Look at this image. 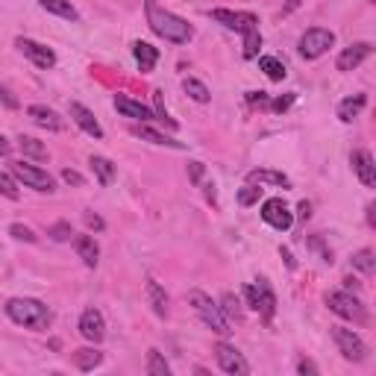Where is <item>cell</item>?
Listing matches in <instances>:
<instances>
[{
  "label": "cell",
  "instance_id": "obj_26",
  "mask_svg": "<svg viewBox=\"0 0 376 376\" xmlns=\"http://www.w3.org/2000/svg\"><path fill=\"white\" fill-rule=\"evenodd\" d=\"M101 362H103V353H101V350H94V347H79V350H74V365H77L79 370H94Z\"/></svg>",
  "mask_w": 376,
  "mask_h": 376
},
{
  "label": "cell",
  "instance_id": "obj_38",
  "mask_svg": "<svg viewBox=\"0 0 376 376\" xmlns=\"http://www.w3.org/2000/svg\"><path fill=\"white\" fill-rule=\"evenodd\" d=\"M51 235L53 241H71V235H74V230H71V223H65V221H59V223H53L51 226Z\"/></svg>",
  "mask_w": 376,
  "mask_h": 376
},
{
  "label": "cell",
  "instance_id": "obj_34",
  "mask_svg": "<svg viewBox=\"0 0 376 376\" xmlns=\"http://www.w3.org/2000/svg\"><path fill=\"white\" fill-rule=\"evenodd\" d=\"M259 47H261V36H259V30L244 32V59H256V56H259Z\"/></svg>",
  "mask_w": 376,
  "mask_h": 376
},
{
  "label": "cell",
  "instance_id": "obj_25",
  "mask_svg": "<svg viewBox=\"0 0 376 376\" xmlns=\"http://www.w3.org/2000/svg\"><path fill=\"white\" fill-rule=\"evenodd\" d=\"M89 165H91V171H94V176H97V183L101 186H109L112 179H115V165H112L106 156H91Z\"/></svg>",
  "mask_w": 376,
  "mask_h": 376
},
{
  "label": "cell",
  "instance_id": "obj_31",
  "mask_svg": "<svg viewBox=\"0 0 376 376\" xmlns=\"http://www.w3.org/2000/svg\"><path fill=\"white\" fill-rule=\"evenodd\" d=\"M183 89H186V94L191 97V101H197V103H209L212 101V94H209V89L200 83V79H194V77H186V83H183Z\"/></svg>",
  "mask_w": 376,
  "mask_h": 376
},
{
  "label": "cell",
  "instance_id": "obj_8",
  "mask_svg": "<svg viewBox=\"0 0 376 376\" xmlns=\"http://www.w3.org/2000/svg\"><path fill=\"white\" fill-rule=\"evenodd\" d=\"M332 338L347 362H365L368 358V344L353 330H347V326H332Z\"/></svg>",
  "mask_w": 376,
  "mask_h": 376
},
{
  "label": "cell",
  "instance_id": "obj_51",
  "mask_svg": "<svg viewBox=\"0 0 376 376\" xmlns=\"http://www.w3.org/2000/svg\"><path fill=\"white\" fill-rule=\"evenodd\" d=\"M373 212H376V206H368V223H370V226H376V218H373Z\"/></svg>",
  "mask_w": 376,
  "mask_h": 376
},
{
  "label": "cell",
  "instance_id": "obj_3",
  "mask_svg": "<svg viewBox=\"0 0 376 376\" xmlns=\"http://www.w3.org/2000/svg\"><path fill=\"white\" fill-rule=\"evenodd\" d=\"M188 303H191V309L200 315V320L209 326L212 332H218V335H230V332H233L230 323H226V318L221 315V306L212 300L209 294H203V291L194 288V291L188 294Z\"/></svg>",
  "mask_w": 376,
  "mask_h": 376
},
{
  "label": "cell",
  "instance_id": "obj_12",
  "mask_svg": "<svg viewBox=\"0 0 376 376\" xmlns=\"http://www.w3.org/2000/svg\"><path fill=\"white\" fill-rule=\"evenodd\" d=\"M15 47L32 62V65H39V68H53L56 65V53L51 51V47H44V44H39V41H32V39H18L15 41Z\"/></svg>",
  "mask_w": 376,
  "mask_h": 376
},
{
  "label": "cell",
  "instance_id": "obj_28",
  "mask_svg": "<svg viewBox=\"0 0 376 376\" xmlns=\"http://www.w3.org/2000/svg\"><path fill=\"white\" fill-rule=\"evenodd\" d=\"M259 68L261 71H265L268 74V79H273V83H283V79H285V65L280 62V59H276V56H261L259 59Z\"/></svg>",
  "mask_w": 376,
  "mask_h": 376
},
{
  "label": "cell",
  "instance_id": "obj_46",
  "mask_svg": "<svg viewBox=\"0 0 376 376\" xmlns=\"http://www.w3.org/2000/svg\"><path fill=\"white\" fill-rule=\"evenodd\" d=\"M297 370H300L303 376H306V373H309V376H315V373H318L315 362H309V358H300V365H297Z\"/></svg>",
  "mask_w": 376,
  "mask_h": 376
},
{
  "label": "cell",
  "instance_id": "obj_37",
  "mask_svg": "<svg viewBox=\"0 0 376 376\" xmlns=\"http://www.w3.org/2000/svg\"><path fill=\"white\" fill-rule=\"evenodd\" d=\"M0 194L9 197V200H18L21 197V191H18V186H15V179L9 174H4V171H0Z\"/></svg>",
  "mask_w": 376,
  "mask_h": 376
},
{
  "label": "cell",
  "instance_id": "obj_19",
  "mask_svg": "<svg viewBox=\"0 0 376 376\" xmlns=\"http://www.w3.org/2000/svg\"><path fill=\"white\" fill-rule=\"evenodd\" d=\"M74 247H77V256L83 259V265H86V268H97V259H101V247H97L94 235H77Z\"/></svg>",
  "mask_w": 376,
  "mask_h": 376
},
{
  "label": "cell",
  "instance_id": "obj_17",
  "mask_svg": "<svg viewBox=\"0 0 376 376\" xmlns=\"http://www.w3.org/2000/svg\"><path fill=\"white\" fill-rule=\"evenodd\" d=\"M115 109L121 112V115H127V118H136V121H141V124H150V121H156V115L150 109H147L144 103H138V101H129L127 94H115Z\"/></svg>",
  "mask_w": 376,
  "mask_h": 376
},
{
  "label": "cell",
  "instance_id": "obj_42",
  "mask_svg": "<svg viewBox=\"0 0 376 376\" xmlns=\"http://www.w3.org/2000/svg\"><path fill=\"white\" fill-rule=\"evenodd\" d=\"M291 103H294V94H285V97H276L271 106H273V112H285Z\"/></svg>",
  "mask_w": 376,
  "mask_h": 376
},
{
  "label": "cell",
  "instance_id": "obj_11",
  "mask_svg": "<svg viewBox=\"0 0 376 376\" xmlns=\"http://www.w3.org/2000/svg\"><path fill=\"white\" fill-rule=\"evenodd\" d=\"M212 21L223 24L226 30H235V32H250V30H259V18L253 12H230V9H215L212 12Z\"/></svg>",
  "mask_w": 376,
  "mask_h": 376
},
{
  "label": "cell",
  "instance_id": "obj_52",
  "mask_svg": "<svg viewBox=\"0 0 376 376\" xmlns=\"http://www.w3.org/2000/svg\"><path fill=\"white\" fill-rule=\"evenodd\" d=\"M206 197H209V200H212V203H215V186H212V183H209V186H206Z\"/></svg>",
  "mask_w": 376,
  "mask_h": 376
},
{
  "label": "cell",
  "instance_id": "obj_29",
  "mask_svg": "<svg viewBox=\"0 0 376 376\" xmlns=\"http://www.w3.org/2000/svg\"><path fill=\"white\" fill-rule=\"evenodd\" d=\"M221 315L226 318V323H238L244 318L241 303H238L235 294H223V297H221Z\"/></svg>",
  "mask_w": 376,
  "mask_h": 376
},
{
  "label": "cell",
  "instance_id": "obj_20",
  "mask_svg": "<svg viewBox=\"0 0 376 376\" xmlns=\"http://www.w3.org/2000/svg\"><path fill=\"white\" fill-rule=\"evenodd\" d=\"M133 56H136V62H138L141 74H150V71L156 68V62H159V51H156L153 44H147V41H136V44H133Z\"/></svg>",
  "mask_w": 376,
  "mask_h": 376
},
{
  "label": "cell",
  "instance_id": "obj_18",
  "mask_svg": "<svg viewBox=\"0 0 376 376\" xmlns=\"http://www.w3.org/2000/svg\"><path fill=\"white\" fill-rule=\"evenodd\" d=\"M27 115L36 121L39 127H44V129H51V133H62L65 129V121L56 115L53 109H47V106H41V103H32L30 109H27Z\"/></svg>",
  "mask_w": 376,
  "mask_h": 376
},
{
  "label": "cell",
  "instance_id": "obj_6",
  "mask_svg": "<svg viewBox=\"0 0 376 376\" xmlns=\"http://www.w3.org/2000/svg\"><path fill=\"white\" fill-rule=\"evenodd\" d=\"M12 176L21 179L27 188H36V191H41V194H51V191L56 188V183H53L51 174L41 171L39 165H27V162H12Z\"/></svg>",
  "mask_w": 376,
  "mask_h": 376
},
{
  "label": "cell",
  "instance_id": "obj_32",
  "mask_svg": "<svg viewBox=\"0 0 376 376\" xmlns=\"http://www.w3.org/2000/svg\"><path fill=\"white\" fill-rule=\"evenodd\" d=\"M147 373H150V376H171V365L162 358L159 350L147 353Z\"/></svg>",
  "mask_w": 376,
  "mask_h": 376
},
{
  "label": "cell",
  "instance_id": "obj_48",
  "mask_svg": "<svg viewBox=\"0 0 376 376\" xmlns=\"http://www.w3.org/2000/svg\"><path fill=\"white\" fill-rule=\"evenodd\" d=\"M9 150H12V144L4 136H0V156H9Z\"/></svg>",
  "mask_w": 376,
  "mask_h": 376
},
{
  "label": "cell",
  "instance_id": "obj_22",
  "mask_svg": "<svg viewBox=\"0 0 376 376\" xmlns=\"http://www.w3.org/2000/svg\"><path fill=\"white\" fill-rule=\"evenodd\" d=\"M247 179H250V183H256V186H283V188L291 186L283 171H271V168H256V171L247 174Z\"/></svg>",
  "mask_w": 376,
  "mask_h": 376
},
{
  "label": "cell",
  "instance_id": "obj_14",
  "mask_svg": "<svg viewBox=\"0 0 376 376\" xmlns=\"http://www.w3.org/2000/svg\"><path fill=\"white\" fill-rule=\"evenodd\" d=\"M370 53H373V44L370 41H356V44H350V47L341 51V56H338L335 65H338V71H356Z\"/></svg>",
  "mask_w": 376,
  "mask_h": 376
},
{
  "label": "cell",
  "instance_id": "obj_7",
  "mask_svg": "<svg viewBox=\"0 0 376 376\" xmlns=\"http://www.w3.org/2000/svg\"><path fill=\"white\" fill-rule=\"evenodd\" d=\"M244 297H247V306L253 309V312H261V318H265L268 323L273 320L276 297H273L268 280H259V285H247V288H244Z\"/></svg>",
  "mask_w": 376,
  "mask_h": 376
},
{
  "label": "cell",
  "instance_id": "obj_9",
  "mask_svg": "<svg viewBox=\"0 0 376 376\" xmlns=\"http://www.w3.org/2000/svg\"><path fill=\"white\" fill-rule=\"evenodd\" d=\"M215 358H218V368L230 376H247L250 373V365L244 362V356L235 347L226 344V341H218L215 344Z\"/></svg>",
  "mask_w": 376,
  "mask_h": 376
},
{
  "label": "cell",
  "instance_id": "obj_10",
  "mask_svg": "<svg viewBox=\"0 0 376 376\" xmlns=\"http://www.w3.org/2000/svg\"><path fill=\"white\" fill-rule=\"evenodd\" d=\"M261 221H265V223H271L273 230L285 233V230H291L294 215H291V209L283 203V197H271V200H265V203H261Z\"/></svg>",
  "mask_w": 376,
  "mask_h": 376
},
{
  "label": "cell",
  "instance_id": "obj_41",
  "mask_svg": "<svg viewBox=\"0 0 376 376\" xmlns=\"http://www.w3.org/2000/svg\"><path fill=\"white\" fill-rule=\"evenodd\" d=\"M247 101H250V106H268L271 103L265 91H247Z\"/></svg>",
  "mask_w": 376,
  "mask_h": 376
},
{
  "label": "cell",
  "instance_id": "obj_23",
  "mask_svg": "<svg viewBox=\"0 0 376 376\" xmlns=\"http://www.w3.org/2000/svg\"><path fill=\"white\" fill-rule=\"evenodd\" d=\"M365 103H368L365 94H353V97H347V101H341V103H338V121L350 124V121L358 115V112L365 109Z\"/></svg>",
  "mask_w": 376,
  "mask_h": 376
},
{
  "label": "cell",
  "instance_id": "obj_44",
  "mask_svg": "<svg viewBox=\"0 0 376 376\" xmlns=\"http://www.w3.org/2000/svg\"><path fill=\"white\" fill-rule=\"evenodd\" d=\"M0 103H4L6 109H18V101H15V97H12V94H9L4 86H0Z\"/></svg>",
  "mask_w": 376,
  "mask_h": 376
},
{
  "label": "cell",
  "instance_id": "obj_49",
  "mask_svg": "<svg viewBox=\"0 0 376 376\" xmlns=\"http://www.w3.org/2000/svg\"><path fill=\"white\" fill-rule=\"evenodd\" d=\"M344 285H347V291H358V283L353 280V276H347V280H344Z\"/></svg>",
  "mask_w": 376,
  "mask_h": 376
},
{
  "label": "cell",
  "instance_id": "obj_15",
  "mask_svg": "<svg viewBox=\"0 0 376 376\" xmlns=\"http://www.w3.org/2000/svg\"><path fill=\"white\" fill-rule=\"evenodd\" d=\"M350 162H353L356 176L362 179V186L373 188V186H376V165H373V156H370L368 150H353Z\"/></svg>",
  "mask_w": 376,
  "mask_h": 376
},
{
  "label": "cell",
  "instance_id": "obj_39",
  "mask_svg": "<svg viewBox=\"0 0 376 376\" xmlns=\"http://www.w3.org/2000/svg\"><path fill=\"white\" fill-rule=\"evenodd\" d=\"M9 235L18 238V241H27V244L36 241V233H32L30 226H24V223H12V226H9Z\"/></svg>",
  "mask_w": 376,
  "mask_h": 376
},
{
  "label": "cell",
  "instance_id": "obj_50",
  "mask_svg": "<svg viewBox=\"0 0 376 376\" xmlns=\"http://www.w3.org/2000/svg\"><path fill=\"white\" fill-rule=\"evenodd\" d=\"M280 253H283V259H285V265H288V268H294V259H291V253H288V250H285V247H283V250H280Z\"/></svg>",
  "mask_w": 376,
  "mask_h": 376
},
{
  "label": "cell",
  "instance_id": "obj_33",
  "mask_svg": "<svg viewBox=\"0 0 376 376\" xmlns=\"http://www.w3.org/2000/svg\"><path fill=\"white\" fill-rule=\"evenodd\" d=\"M353 268L356 271H362V273H373L376 271V259H373V250H358L356 256H353Z\"/></svg>",
  "mask_w": 376,
  "mask_h": 376
},
{
  "label": "cell",
  "instance_id": "obj_5",
  "mask_svg": "<svg viewBox=\"0 0 376 376\" xmlns=\"http://www.w3.org/2000/svg\"><path fill=\"white\" fill-rule=\"evenodd\" d=\"M326 306H330V312H335L338 318H344V320H353V323H365L368 320L365 306L358 303L350 291H330L326 294Z\"/></svg>",
  "mask_w": 376,
  "mask_h": 376
},
{
  "label": "cell",
  "instance_id": "obj_45",
  "mask_svg": "<svg viewBox=\"0 0 376 376\" xmlns=\"http://www.w3.org/2000/svg\"><path fill=\"white\" fill-rule=\"evenodd\" d=\"M188 176H191V183H200V176H203V165H200V162H191V165H188Z\"/></svg>",
  "mask_w": 376,
  "mask_h": 376
},
{
  "label": "cell",
  "instance_id": "obj_47",
  "mask_svg": "<svg viewBox=\"0 0 376 376\" xmlns=\"http://www.w3.org/2000/svg\"><path fill=\"white\" fill-rule=\"evenodd\" d=\"M297 212H300V218H303V221H306V218H309V215H312V206H309V203H306V200H303V203H300V206H297Z\"/></svg>",
  "mask_w": 376,
  "mask_h": 376
},
{
  "label": "cell",
  "instance_id": "obj_2",
  "mask_svg": "<svg viewBox=\"0 0 376 376\" xmlns=\"http://www.w3.org/2000/svg\"><path fill=\"white\" fill-rule=\"evenodd\" d=\"M6 315L12 323L27 326V330H36V332L51 330L53 323V312L36 297H12L6 303Z\"/></svg>",
  "mask_w": 376,
  "mask_h": 376
},
{
  "label": "cell",
  "instance_id": "obj_30",
  "mask_svg": "<svg viewBox=\"0 0 376 376\" xmlns=\"http://www.w3.org/2000/svg\"><path fill=\"white\" fill-rule=\"evenodd\" d=\"M18 147H21V153L30 156V159H47V147L39 138H32V136H21Z\"/></svg>",
  "mask_w": 376,
  "mask_h": 376
},
{
  "label": "cell",
  "instance_id": "obj_13",
  "mask_svg": "<svg viewBox=\"0 0 376 376\" xmlns=\"http://www.w3.org/2000/svg\"><path fill=\"white\" fill-rule=\"evenodd\" d=\"M79 335L91 341V344H101L106 338V320L97 309H86V312L79 315Z\"/></svg>",
  "mask_w": 376,
  "mask_h": 376
},
{
  "label": "cell",
  "instance_id": "obj_21",
  "mask_svg": "<svg viewBox=\"0 0 376 376\" xmlns=\"http://www.w3.org/2000/svg\"><path fill=\"white\" fill-rule=\"evenodd\" d=\"M133 136H138V138H144V141H150V144H159V147H174V150H183V141H174V138L165 136V133H156V129H150L147 124L133 127Z\"/></svg>",
  "mask_w": 376,
  "mask_h": 376
},
{
  "label": "cell",
  "instance_id": "obj_16",
  "mask_svg": "<svg viewBox=\"0 0 376 376\" xmlns=\"http://www.w3.org/2000/svg\"><path fill=\"white\" fill-rule=\"evenodd\" d=\"M71 118L77 121V127L83 129L86 136H91V138H103V127L97 124V118L91 115V109H86L83 103H71Z\"/></svg>",
  "mask_w": 376,
  "mask_h": 376
},
{
  "label": "cell",
  "instance_id": "obj_36",
  "mask_svg": "<svg viewBox=\"0 0 376 376\" xmlns=\"http://www.w3.org/2000/svg\"><path fill=\"white\" fill-rule=\"evenodd\" d=\"M259 197H261V188L256 183H247L238 191V203L241 206H253V203H259Z\"/></svg>",
  "mask_w": 376,
  "mask_h": 376
},
{
  "label": "cell",
  "instance_id": "obj_40",
  "mask_svg": "<svg viewBox=\"0 0 376 376\" xmlns=\"http://www.w3.org/2000/svg\"><path fill=\"white\" fill-rule=\"evenodd\" d=\"M83 218H86V226H89V230H94V233H101L103 226H106V223H103V218H101V215H91V212H86Z\"/></svg>",
  "mask_w": 376,
  "mask_h": 376
},
{
  "label": "cell",
  "instance_id": "obj_43",
  "mask_svg": "<svg viewBox=\"0 0 376 376\" xmlns=\"http://www.w3.org/2000/svg\"><path fill=\"white\" fill-rule=\"evenodd\" d=\"M62 179H65L68 186H83V176H79L77 171H71V168H65V171H62Z\"/></svg>",
  "mask_w": 376,
  "mask_h": 376
},
{
  "label": "cell",
  "instance_id": "obj_4",
  "mask_svg": "<svg viewBox=\"0 0 376 376\" xmlns=\"http://www.w3.org/2000/svg\"><path fill=\"white\" fill-rule=\"evenodd\" d=\"M335 44V32L332 30H326V27H312V30H306L303 36H300V44H297V51L303 59H320L330 47Z\"/></svg>",
  "mask_w": 376,
  "mask_h": 376
},
{
  "label": "cell",
  "instance_id": "obj_1",
  "mask_svg": "<svg viewBox=\"0 0 376 376\" xmlns=\"http://www.w3.org/2000/svg\"><path fill=\"white\" fill-rule=\"evenodd\" d=\"M147 24H150V30L156 32V36H162L171 44H188L191 36H194V30H191V24L186 18H179V15H174V12L159 9L153 0H147Z\"/></svg>",
  "mask_w": 376,
  "mask_h": 376
},
{
  "label": "cell",
  "instance_id": "obj_27",
  "mask_svg": "<svg viewBox=\"0 0 376 376\" xmlns=\"http://www.w3.org/2000/svg\"><path fill=\"white\" fill-rule=\"evenodd\" d=\"M39 4L47 12H53V15H59V18H65V21H77L79 18L77 9L71 6V0H39Z\"/></svg>",
  "mask_w": 376,
  "mask_h": 376
},
{
  "label": "cell",
  "instance_id": "obj_24",
  "mask_svg": "<svg viewBox=\"0 0 376 376\" xmlns=\"http://www.w3.org/2000/svg\"><path fill=\"white\" fill-rule=\"evenodd\" d=\"M147 300H150L153 312H156L159 318H165V315H168V294L162 291V285H159L156 280L147 283Z\"/></svg>",
  "mask_w": 376,
  "mask_h": 376
},
{
  "label": "cell",
  "instance_id": "obj_35",
  "mask_svg": "<svg viewBox=\"0 0 376 376\" xmlns=\"http://www.w3.org/2000/svg\"><path fill=\"white\" fill-rule=\"evenodd\" d=\"M153 115H156V121H162V124H168L171 129H176V121L168 115L165 103H162V91H153Z\"/></svg>",
  "mask_w": 376,
  "mask_h": 376
}]
</instances>
